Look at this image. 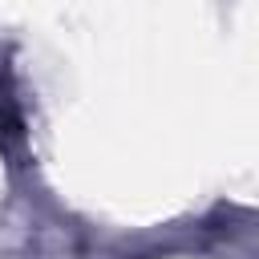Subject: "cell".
<instances>
[{"mask_svg": "<svg viewBox=\"0 0 259 259\" xmlns=\"http://www.w3.org/2000/svg\"><path fill=\"white\" fill-rule=\"evenodd\" d=\"M0 138H20V113L4 81H0Z\"/></svg>", "mask_w": 259, "mask_h": 259, "instance_id": "6da1fadb", "label": "cell"}]
</instances>
